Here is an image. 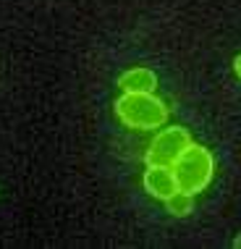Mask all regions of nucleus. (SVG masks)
Masks as SVG:
<instances>
[{"label":"nucleus","instance_id":"nucleus-1","mask_svg":"<svg viewBox=\"0 0 241 249\" xmlns=\"http://www.w3.org/2000/svg\"><path fill=\"white\" fill-rule=\"evenodd\" d=\"M116 118L126 129L134 131H155L168 124V105L160 100L155 92H123L116 105Z\"/></svg>","mask_w":241,"mask_h":249},{"label":"nucleus","instance_id":"nucleus-3","mask_svg":"<svg viewBox=\"0 0 241 249\" xmlns=\"http://www.w3.org/2000/svg\"><path fill=\"white\" fill-rule=\"evenodd\" d=\"M189 144H191L189 129H184V126H168V129H163L160 126V131L152 137V142L144 152V163L173 168V163L189 150Z\"/></svg>","mask_w":241,"mask_h":249},{"label":"nucleus","instance_id":"nucleus-2","mask_svg":"<svg viewBox=\"0 0 241 249\" xmlns=\"http://www.w3.org/2000/svg\"><path fill=\"white\" fill-rule=\"evenodd\" d=\"M173 173H176L178 189L189 192L194 197V194L205 192L210 186L212 176H215V158H212V152L207 147L191 142L189 150L173 163Z\"/></svg>","mask_w":241,"mask_h":249},{"label":"nucleus","instance_id":"nucleus-4","mask_svg":"<svg viewBox=\"0 0 241 249\" xmlns=\"http://www.w3.org/2000/svg\"><path fill=\"white\" fill-rule=\"evenodd\" d=\"M142 184H144V192L155 199H168L173 192H178V181H176V173L173 168L168 165H147L144 176H142Z\"/></svg>","mask_w":241,"mask_h":249},{"label":"nucleus","instance_id":"nucleus-8","mask_svg":"<svg viewBox=\"0 0 241 249\" xmlns=\"http://www.w3.org/2000/svg\"><path fill=\"white\" fill-rule=\"evenodd\" d=\"M233 247H236V249H241V233H239L236 239H233Z\"/></svg>","mask_w":241,"mask_h":249},{"label":"nucleus","instance_id":"nucleus-7","mask_svg":"<svg viewBox=\"0 0 241 249\" xmlns=\"http://www.w3.org/2000/svg\"><path fill=\"white\" fill-rule=\"evenodd\" d=\"M233 71H236V76L241 79V53L236 55V60H233Z\"/></svg>","mask_w":241,"mask_h":249},{"label":"nucleus","instance_id":"nucleus-6","mask_svg":"<svg viewBox=\"0 0 241 249\" xmlns=\"http://www.w3.org/2000/svg\"><path fill=\"white\" fill-rule=\"evenodd\" d=\"M165 210H168L173 218H186V215L194 213V197L189 192H173L168 199H165Z\"/></svg>","mask_w":241,"mask_h":249},{"label":"nucleus","instance_id":"nucleus-5","mask_svg":"<svg viewBox=\"0 0 241 249\" xmlns=\"http://www.w3.org/2000/svg\"><path fill=\"white\" fill-rule=\"evenodd\" d=\"M120 92H155L157 89V73L147 66H137L118 76Z\"/></svg>","mask_w":241,"mask_h":249}]
</instances>
